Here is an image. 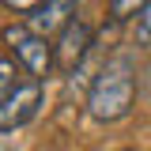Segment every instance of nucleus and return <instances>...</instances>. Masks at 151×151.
Segmentation results:
<instances>
[{
    "instance_id": "1",
    "label": "nucleus",
    "mask_w": 151,
    "mask_h": 151,
    "mask_svg": "<svg viewBox=\"0 0 151 151\" xmlns=\"http://www.w3.org/2000/svg\"><path fill=\"white\" fill-rule=\"evenodd\" d=\"M132 98H136L132 53H113L110 60H102V68L94 72L91 87H87V117L98 125L125 121L132 113Z\"/></svg>"
},
{
    "instance_id": "2",
    "label": "nucleus",
    "mask_w": 151,
    "mask_h": 151,
    "mask_svg": "<svg viewBox=\"0 0 151 151\" xmlns=\"http://www.w3.org/2000/svg\"><path fill=\"white\" fill-rule=\"evenodd\" d=\"M4 45L12 49V57L19 60V68H27V76H34V79H45V76L57 68L53 60V42L49 38H42L38 30L30 27H4Z\"/></svg>"
},
{
    "instance_id": "3",
    "label": "nucleus",
    "mask_w": 151,
    "mask_h": 151,
    "mask_svg": "<svg viewBox=\"0 0 151 151\" xmlns=\"http://www.w3.org/2000/svg\"><path fill=\"white\" fill-rule=\"evenodd\" d=\"M38 110H42V79L27 76L19 79L12 91L0 98V129H23L27 121H34Z\"/></svg>"
},
{
    "instance_id": "4",
    "label": "nucleus",
    "mask_w": 151,
    "mask_h": 151,
    "mask_svg": "<svg viewBox=\"0 0 151 151\" xmlns=\"http://www.w3.org/2000/svg\"><path fill=\"white\" fill-rule=\"evenodd\" d=\"M94 49V38H91V27L83 23V19L76 15L60 34H57L53 42V60H57V72H64V76H72L83 60H87V53Z\"/></svg>"
},
{
    "instance_id": "5",
    "label": "nucleus",
    "mask_w": 151,
    "mask_h": 151,
    "mask_svg": "<svg viewBox=\"0 0 151 151\" xmlns=\"http://www.w3.org/2000/svg\"><path fill=\"white\" fill-rule=\"evenodd\" d=\"M76 8H79V0H42L34 12L27 15V27L38 30L42 38H53L76 19Z\"/></svg>"
},
{
    "instance_id": "6",
    "label": "nucleus",
    "mask_w": 151,
    "mask_h": 151,
    "mask_svg": "<svg viewBox=\"0 0 151 151\" xmlns=\"http://www.w3.org/2000/svg\"><path fill=\"white\" fill-rule=\"evenodd\" d=\"M144 4H147V0H110V19L113 23H129V19L140 15Z\"/></svg>"
},
{
    "instance_id": "7",
    "label": "nucleus",
    "mask_w": 151,
    "mask_h": 151,
    "mask_svg": "<svg viewBox=\"0 0 151 151\" xmlns=\"http://www.w3.org/2000/svg\"><path fill=\"white\" fill-rule=\"evenodd\" d=\"M132 23H136V30H132L136 34V45L140 49H151V0L140 8V15L132 19Z\"/></svg>"
},
{
    "instance_id": "8",
    "label": "nucleus",
    "mask_w": 151,
    "mask_h": 151,
    "mask_svg": "<svg viewBox=\"0 0 151 151\" xmlns=\"http://www.w3.org/2000/svg\"><path fill=\"white\" fill-rule=\"evenodd\" d=\"M19 83V60L15 57H0V98Z\"/></svg>"
},
{
    "instance_id": "9",
    "label": "nucleus",
    "mask_w": 151,
    "mask_h": 151,
    "mask_svg": "<svg viewBox=\"0 0 151 151\" xmlns=\"http://www.w3.org/2000/svg\"><path fill=\"white\" fill-rule=\"evenodd\" d=\"M0 151H19V136H15V129H0Z\"/></svg>"
},
{
    "instance_id": "10",
    "label": "nucleus",
    "mask_w": 151,
    "mask_h": 151,
    "mask_svg": "<svg viewBox=\"0 0 151 151\" xmlns=\"http://www.w3.org/2000/svg\"><path fill=\"white\" fill-rule=\"evenodd\" d=\"M0 4H4V8H12V12H27V15H30L42 0H0Z\"/></svg>"
},
{
    "instance_id": "11",
    "label": "nucleus",
    "mask_w": 151,
    "mask_h": 151,
    "mask_svg": "<svg viewBox=\"0 0 151 151\" xmlns=\"http://www.w3.org/2000/svg\"><path fill=\"white\" fill-rule=\"evenodd\" d=\"M121 151H132V147H121Z\"/></svg>"
}]
</instances>
